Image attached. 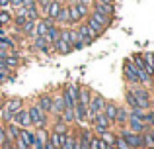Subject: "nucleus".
I'll use <instances>...</instances> for the list:
<instances>
[{"instance_id": "obj_1", "label": "nucleus", "mask_w": 154, "mask_h": 149, "mask_svg": "<svg viewBox=\"0 0 154 149\" xmlns=\"http://www.w3.org/2000/svg\"><path fill=\"white\" fill-rule=\"evenodd\" d=\"M23 106H26V102H23V98H20V96L6 98V100H4V104H2V108H0V122H2V124L12 122L14 114L18 110H22Z\"/></svg>"}, {"instance_id": "obj_2", "label": "nucleus", "mask_w": 154, "mask_h": 149, "mask_svg": "<svg viewBox=\"0 0 154 149\" xmlns=\"http://www.w3.org/2000/svg\"><path fill=\"white\" fill-rule=\"evenodd\" d=\"M27 112H29L31 128H33V130H49V114H45L35 102H31L29 106H27Z\"/></svg>"}, {"instance_id": "obj_3", "label": "nucleus", "mask_w": 154, "mask_h": 149, "mask_svg": "<svg viewBox=\"0 0 154 149\" xmlns=\"http://www.w3.org/2000/svg\"><path fill=\"white\" fill-rule=\"evenodd\" d=\"M127 88H131V92L135 94L137 104H139L140 110H150V108L154 106V100H152V92H150V88L143 86V84H135V86H127Z\"/></svg>"}, {"instance_id": "obj_4", "label": "nucleus", "mask_w": 154, "mask_h": 149, "mask_svg": "<svg viewBox=\"0 0 154 149\" xmlns=\"http://www.w3.org/2000/svg\"><path fill=\"white\" fill-rule=\"evenodd\" d=\"M78 88H80L78 83H66L63 86L60 94H63V100H64V108H74L76 106V100H78Z\"/></svg>"}, {"instance_id": "obj_5", "label": "nucleus", "mask_w": 154, "mask_h": 149, "mask_svg": "<svg viewBox=\"0 0 154 149\" xmlns=\"http://www.w3.org/2000/svg\"><path fill=\"white\" fill-rule=\"evenodd\" d=\"M105 102H107V100H105V96H103V94L92 92V100H90V104H88V124L94 120V116H96V114L103 112Z\"/></svg>"}, {"instance_id": "obj_6", "label": "nucleus", "mask_w": 154, "mask_h": 149, "mask_svg": "<svg viewBox=\"0 0 154 149\" xmlns=\"http://www.w3.org/2000/svg\"><path fill=\"white\" fill-rule=\"evenodd\" d=\"M117 134L127 141V145L131 149H144L143 147V134H135V131H129L127 128H121L117 130Z\"/></svg>"}, {"instance_id": "obj_7", "label": "nucleus", "mask_w": 154, "mask_h": 149, "mask_svg": "<svg viewBox=\"0 0 154 149\" xmlns=\"http://www.w3.org/2000/svg\"><path fill=\"white\" fill-rule=\"evenodd\" d=\"M123 79L127 83V86H135L139 83V75H137V67L131 63V59H125L123 61Z\"/></svg>"}, {"instance_id": "obj_8", "label": "nucleus", "mask_w": 154, "mask_h": 149, "mask_svg": "<svg viewBox=\"0 0 154 149\" xmlns=\"http://www.w3.org/2000/svg\"><path fill=\"white\" fill-rule=\"evenodd\" d=\"M64 112V100H63V94H60V90L53 92L51 94V118H59L60 114Z\"/></svg>"}, {"instance_id": "obj_9", "label": "nucleus", "mask_w": 154, "mask_h": 149, "mask_svg": "<svg viewBox=\"0 0 154 149\" xmlns=\"http://www.w3.org/2000/svg\"><path fill=\"white\" fill-rule=\"evenodd\" d=\"M12 124H16L20 130H27V128H31V118H29V112H27L26 106L14 114V118H12Z\"/></svg>"}, {"instance_id": "obj_10", "label": "nucleus", "mask_w": 154, "mask_h": 149, "mask_svg": "<svg viewBox=\"0 0 154 149\" xmlns=\"http://www.w3.org/2000/svg\"><path fill=\"white\" fill-rule=\"evenodd\" d=\"M74 30H76L78 37L84 41V45H86V47H88V45H92V43H94L96 39H98L94 34H92V30H90V28L86 26V22H80L78 26H74Z\"/></svg>"}, {"instance_id": "obj_11", "label": "nucleus", "mask_w": 154, "mask_h": 149, "mask_svg": "<svg viewBox=\"0 0 154 149\" xmlns=\"http://www.w3.org/2000/svg\"><path fill=\"white\" fill-rule=\"evenodd\" d=\"M33 39V49L37 51V53H43V55H53L55 51H53V45L49 41H47V37L43 35V37H31Z\"/></svg>"}, {"instance_id": "obj_12", "label": "nucleus", "mask_w": 154, "mask_h": 149, "mask_svg": "<svg viewBox=\"0 0 154 149\" xmlns=\"http://www.w3.org/2000/svg\"><path fill=\"white\" fill-rule=\"evenodd\" d=\"M127 128L129 131H135V134H144V131L148 130V126L143 122L140 118H133V116H129V120H127Z\"/></svg>"}, {"instance_id": "obj_13", "label": "nucleus", "mask_w": 154, "mask_h": 149, "mask_svg": "<svg viewBox=\"0 0 154 149\" xmlns=\"http://www.w3.org/2000/svg\"><path fill=\"white\" fill-rule=\"evenodd\" d=\"M127 120H129V108L119 104V108H117V116H115V122H113V128H117V130L125 128V126H127Z\"/></svg>"}, {"instance_id": "obj_14", "label": "nucleus", "mask_w": 154, "mask_h": 149, "mask_svg": "<svg viewBox=\"0 0 154 149\" xmlns=\"http://www.w3.org/2000/svg\"><path fill=\"white\" fill-rule=\"evenodd\" d=\"M63 0H51V4H49V8H47V14H45V18H49L53 20V22L57 24V18H59V14H60V10H63Z\"/></svg>"}, {"instance_id": "obj_15", "label": "nucleus", "mask_w": 154, "mask_h": 149, "mask_svg": "<svg viewBox=\"0 0 154 149\" xmlns=\"http://www.w3.org/2000/svg\"><path fill=\"white\" fill-rule=\"evenodd\" d=\"M90 10H94V12H100V14H105V16H111V18H115V4H100V2H92Z\"/></svg>"}, {"instance_id": "obj_16", "label": "nucleus", "mask_w": 154, "mask_h": 149, "mask_svg": "<svg viewBox=\"0 0 154 149\" xmlns=\"http://www.w3.org/2000/svg\"><path fill=\"white\" fill-rule=\"evenodd\" d=\"M35 104H37L45 114H51V92H41V94L35 98Z\"/></svg>"}, {"instance_id": "obj_17", "label": "nucleus", "mask_w": 154, "mask_h": 149, "mask_svg": "<svg viewBox=\"0 0 154 149\" xmlns=\"http://www.w3.org/2000/svg\"><path fill=\"white\" fill-rule=\"evenodd\" d=\"M90 18L96 20V22H98L100 26H103L105 30H109V28H111V24H113V20H115V18H111V16L100 14V12H94V10H90Z\"/></svg>"}, {"instance_id": "obj_18", "label": "nucleus", "mask_w": 154, "mask_h": 149, "mask_svg": "<svg viewBox=\"0 0 154 149\" xmlns=\"http://www.w3.org/2000/svg\"><path fill=\"white\" fill-rule=\"evenodd\" d=\"M92 92H94L92 88L80 84V88H78V100H76V102L82 104V106H88V104H90V100H92Z\"/></svg>"}, {"instance_id": "obj_19", "label": "nucleus", "mask_w": 154, "mask_h": 149, "mask_svg": "<svg viewBox=\"0 0 154 149\" xmlns=\"http://www.w3.org/2000/svg\"><path fill=\"white\" fill-rule=\"evenodd\" d=\"M68 130H70V126L64 124L60 116H59V118H53V124H51V130L49 131H55V134H59V135H64Z\"/></svg>"}, {"instance_id": "obj_20", "label": "nucleus", "mask_w": 154, "mask_h": 149, "mask_svg": "<svg viewBox=\"0 0 154 149\" xmlns=\"http://www.w3.org/2000/svg\"><path fill=\"white\" fill-rule=\"evenodd\" d=\"M117 108H119V104L117 102H113V100H107L105 102V108H103V114H105V118L111 122V126H113V122H115V116H117Z\"/></svg>"}, {"instance_id": "obj_21", "label": "nucleus", "mask_w": 154, "mask_h": 149, "mask_svg": "<svg viewBox=\"0 0 154 149\" xmlns=\"http://www.w3.org/2000/svg\"><path fill=\"white\" fill-rule=\"evenodd\" d=\"M53 51H55V53H59V55H70L72 53V47L68 45L63 37H59L55 43H53Z\"/></svg>"}, {"instance_id": "obj_22", "label": "nucleus", "mask_w": 154, "mask_h": 149, "mask_svg": "<svg viewBox=\"0 0 154 149\" xmlns=\"http://www.w3.org/2000/svg\"><path fill=\"white\" fill-rule=\"evenodd\" d=\"M84 22H86V26H88V28H90V30H92V34H94L96 37H102V35L105 34V31H107V30H105L103 26H100V24L96 22V20H92L90 16H88V18L84 20Z\"/></svg>"}, {"instance_id": "obj_23", "label": "nucleus", "mask_w": 154, "mask_h": 149, "mask_svg": "<svg viewBox=\"0 0 154 149\" xmlns=\"http://www.w3.org/2000/svg\"><path fill=\"white\" fill-rule=\"evenodd\" d=\"M20 139H22V141L31 149V145H33V141H35V130H33V128H27V130H20Z\"/></svg>"}, {"instance_id": "obj_24", "label": "nucleus", "mask_w": 154, "mask_h": 149, "mask_svg": "<svg viewBox=\"0 0 154 149\" xmlns=\"http://www.w3.org/2000/svg\"><path fill=\"white\" fill-rule=\"evenodd\" d=\"M143 59H144V71L150 76H154V53L152 51H144Z\"/></svg>"}, {"instance_id": "obj_25", "label": "nucleus", "mask_w": 154, "mask_h": 149, "mask_svg": "<svg viewBox=\"0 0 154 149\" xmlns=\"http://www.w3.org/2000/svg\"><path fill=\"white\" fill-rule=\"evenodd\" d=\"M45 37H47V41H49V43H51V45H53V43H55V41H57V39H59V37H60V28H59V26H57V24H55V22H53V24H51V26H49V30H47V34H45Z\"/></svg>"}, {"instance_id": "obj_26", "label": "nucleus", "mask_w": 154, "mask_h": 149, "mask_svg": "<svg viewBox=\"0 0 154 149\" xmlns=\"http://www.w3.org/2000/svg\"><path fill=\"white\" fill-rule=\"evenodd\" d=\"M72 4H74V8H76V12H78V18H80V22H84V20L90 16V6H86V4H80V2H76V0H70Z\"/></svg>"}, {"instance_id": "obj_27", "label": "nucleus", "mask_w": 154, "mask_h": 149, "mask_svg": "<svg viewBox=\"0 0 154 149\" xmlns=\"http://www.w3.org/2000/svg\"><path fill=\"white\" fill-rule=\"evenodd\" d=\"M35 22H37V20H27V22L22 26L20 31H22L26 37H33V35H35Z\"/></svg>"}, {"instance_id": "obj_28", "label": "nucleus", "mask_w": 154, "mask_h": 149, "mask_svg": "<svg viewBox=\"0 0 154 149\" xmlns=\"http://www.w3.org/2000/svg\"><path fill=\"white\" fill-rule=\"evenodd\" d=\"M12 18H14V10H0V26L2 28H6V26H10L12 24Z\"/></svg>"}, {"instance_id": "obj_29", "label": "nucleus", "mask_w": 154, "mask_h": 149, "mask_svg": "<svg viewBox=\"0 0 154 149\" xmlns=\"http://www.w3.org/2000/svg\"><path fill=\"white\" fill-rule=\"evenodd\" d=\"M125 102H127V108H129V110H137V108H139L137 98H135V94L131 92V88H125Z\"/></svg>"}, {"instance_id": "obj_30", "label": "nucleus", "mask_w": 154, "mask_h": 149, "mask_svg": "<svg viewBox=\"0 0 154 149\" xmlns=\"http://www.w3.org/2000/svg\"><path fill=\"white\" fill-rule=\"evenodd\" d=\"M74 134H76V130H72V126H70V130L64 134V139H63V145H60V149H72V139H74Z\"/></svg>"}, {"instance_id": "obj_31", "label": "nucleus", "mask_w": 154, "mask_h": 149, "mask_svg": "<svg viewBox=\"0 0 154 149\" xmlns=\"http://www.w3.org/2000/svg\"><path fill=\"white\" fill-rule=\"evenodd\" d=\"M23 14H26L27 20H39L41 18V12H39L37 6H31V8H23Z\"/></svg>"}, {"instance_id": "obj_32", "label": "nucleus", "mask_w": 154, "mask_h": 149, "mask_svg": "<svg viewBox=\"0 0 154 149\" xmlns=\"http://www.w3.org/2000/svg\"><path fill=\"white\" fill-rule=\"evenodd\" d=\"M68 12H70V26L72 28L78 26L80 18H78V12H76V8H74V4H72V2H68Z\"/></svg>"}, {"instance_id": "obj_33", "label": "nucleus", "mask_w": 154, "mask_h": 149, "mask_svg": "<svg viewBox=\"0 0 154 149\" xmlns=\"http://www.w3.org/2000/svg\"><path fill=\"white\" fill-rule=\"evenodd\" d=\"M143 122L146 124L148 128H154V108H150V110H146V112H144Z\"/></svg>"}, {"instance_id": "obj_34", "label": "nucleus", "mask_w": 154, "mask_h": 149, "mask_svg": "<svg viewBox=\"0 0 154 149\" xmlns=\"http://www.w3.org/2000/svg\"><path fill=\"white\" fill-rule=\"evenodd\" d=\"M49 4H51V0H35V6L39 8V12H41V18H45V14H47V8H49Z\"/></svg>"}, {"instance_id": "obj_35", "label": "nucleus", "mask_w": 154, "mask_h": 149, "mask_svg": "<svg viewBox=\"0 0 154 149\" xmlns=\"http://www.w3.org/2000/svg\"><path fill=\"white\" fill-rule=\"evenodd\" d=\"M113 147H115V149H131V147L127 145V141H125V139L121 138L119 134L115 135V141H113Z\"/></svg>"}, {"instance_id": "obj_36", "label": "nucleus", "mask_w": 154, "mask_h": 149, "mask_svg": "<svg viewBox=\"0 0 154 149\" xmlns=\"http://www.w3.org/2000/svg\"><path fill=\"white\" fill-rule=\"evenodd\" d=\"M0 73H2V75H6V76H14V73H12V71L8 69L6 65H4V61H0Z\"/></svg>"}, {"instance_id": "obj_37", "label": "nucleus", "mask_w": 154, "mask_h": 149, "mask_svg": "<svg viewBox=\"0 0 154 149\" xmlns=\"http://www.w3.org/2000/svg\"><path fill=\"white\" fill-rule=\"evenodd\" d=\"M0 10H10V0H0Z\"/></svg>"}, {"instance_id": "obj_38", "label": "nucleus", "mask_w": 154, "mask_h": 149, "mask_svg": "<svg viewBox=\"0 0 154 149\" xmlns=\"http://www.w3.org/2000/svg\"><path fill=\"white\" fill-rule=\"evenodd\" d=\"M6 80H14V76H6V75H2V73H0V84H2V83H6Z\"/></svg>"}, {"instance_id": "obj_39", "label": "nucleus", "mask_w": 154, "mask_h": 149, "mask_svg": "<svg viewBox=\"0 0 154 149\" xmlns=\"http://www.w3.org/2000/svg\"><path fill=\"white\" fill-rule=\"evenodd\" d=\"M94 2H100V4H115V0H94Z\"/></svg>"}, {"instance_id": "obj_40", "label": "nucleus", "mask_w": 154, "mask_h": 149, "mask_svg": "<svg viewBox=\"0 0 154 149\" xmlns=\"http://www.w3.org/2000/svg\"><path fill=\"white\" fill-rule=\"evenodd\" d=\"M76 2H80V4H86V6H92V2H94V0H76Z\"/></svg>"}, {"instance_id": "obj_41", "label": "nucleus", "mask_w": 154, "mask_h": 149, "mask_svg": "<svg viewBox=\"0 0 154 149\" xmlns=\"http://www.w3.org/2000/svg\"><path fill=\"white\" fill-rule=\"evenodd\" d=\"M146 131H148V135H150V138H152V141H154V128H148Z\"/></svg>"}, {"instance_id": "obj_42", "label": "nucleus", "mask_w": 154, "mask_h": 149, "mask_svg": "<svg viewBox=\"0 0 154 149\" xmlns=\"http://www.w3.org/2000/svg\"><path fill=\"white\" fill-rule=\"evenodd\" d=\"M4 100H6V96L2 94V92H0V108H2V104H4Z\"/></svg>"}, {"instance_id": "obj_43", "label": "nucleus", "mask_w": 154, "mask_h": 149, "mask_svg": "<svg viewBox=\"0 0 154 149\" xmlns=\"http://www.w3.org/2000/svg\"><path fill=\"white\" fill-rule=\"evenodd\" d=\"M0 35H6V30H4V28H0Z\"/></svg>"}, {"instance_id": "obj_44", "label": "nucleus", "mask_w": 154, "mask_h": 149, "mask_svg": "<svg viewBox=\"0 0 154 149\" xmlns=\"http://www.w3.org/2000/svg\"><path fill=\"white\" fill-rule=\"evenodd\" d=\"M105 149H115V147H113V145H105Z\"/></svg>"}, {"instance_id": "obj_45", "label": "nucleus", "mask_w": 154, "mask_h": 149, "mask_svg": "<svg viewBox=\"0 0 154 149\" xmlns=\"http://www.w3.org/2000/svg\"><path fill=\"white\" fill-rule=\"evenodd\" d=\"M10 149H18V147H16V145H14V143H12V145H10Z\"/></svg>"}, {"instance_id": "obj_46", "label": "nucleus", "mask_w": 154, "mask_h": 149, "mask_svg": "<svg viewBox=\"0 0 154 149\" xmlns=\"http://www.w3.org/2000/svg\"><path fill=\"white\" fill-rule=\"evenodd\" d=\"M152 98H154V86H152Z\"/></svg>"}, {"instance_id": "obj_47", "label": "nucleus", "mask_w": 154, "mask_h": 149, "mask_svg": "<svg viewBox=\"0 0 154 149\" xmlns=\"http://www.w3.org/2000/svg\"><path fill=\"white\" fill-rule=\"evenodd\" d=\"M152 86H154V76H152Z\"/></svg>"}, {"instance_id": "obj_48", "label": "nucleus", "mask_w": 154, "mask_h": 149, "mask_svg": "<svg viewBox=\"0 0 154 149\" xmlns=\"http://www.w3.org/2000/svg\"><path fill=\"white\" fill-rule=\"evenodd\" d=\"M152 100H154V98H152Z\"/></svg>"}]
</instances>
